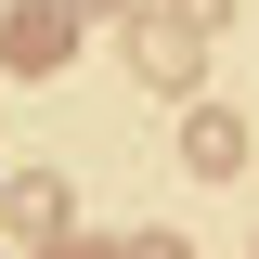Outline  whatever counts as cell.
I'll return each instance as SVG.
<instances>
[{
    "instance_id": "6da1fadb",
    "label": "cell",
    "mask_w": 259,
    "mask_h": 259,
    "mask_svg": "<svg viewBox=\"0 0 259 259\" xmlns=\"http://www.w3.org/2000/svg\"><path fill=\"white\" fill-rule=\"evenodd\" d=\"M194 39H207V13H156V26H130V52H143L156 91H182V78H194Z\"/></svg>"
},
{
    "instance_id": "7a4b0ae2",
    "label": "cell",
    "mask_w": 259,
    "mask_h": 259,
    "mask_svg": "<svg viewBox=\"0 0 259 259\" xmlns=\"http://www.w3.org/2000/svg\"><path fill=\"white\" fill-rule=\"evenodd\" d=\"M182 168H194V182H233V168H246V117H221V104L182 117Z\"/></svg>"
},
{
    "instance_id": "3957f363",
    "label": "cell",
    "mask_w": 259,
    "mask_h": 259,
    "mask_svg": "<svg viewBox=\"0 0 259 259\" xmlns=\"http://www.w3.org/2000/svg\"><path fill=\"white\" fill-rule=\"evenodd\" d=\"M65 39H78V13H0V65H65Z\"/></svg>"
},
{
    "instance_id": "277c9868",
    "label": "cell",
    "mask_w": 259,
    "mask_h": 259,
    "mask_svg": "<svg viewBox=\"0 0 259 259\" xmlns=\"http://www.w3.org/2000/svg\"><path fill=\"white\" fill-rule=\"evenodd\" d=\"M13 233H65V182H52V168L13 182Z\"/></svg>"
},
{
    "instance_id": "5b68a950",
    "label": "cell",
    "mask_w": 259,
    "mask_h": 259,
    "mask_svg": "<svg viewBox=\"0 0 259 259\" xmlns=\"http://www.w3.org/2000/svg\"><path fill=\"white\" fill-rule=\"evenodd\" d=\"M130 259H182V233H143V246H130Z\"/></svg>"
},
{
    "instance_id": "8992f818",
    "label": "cell",
    "mask_w": 259,
    "mask_h": 259,
    "mask_svg": "<svg viewBox=\"0 0 259 259\" xmlns=\"http://www.w3.org/2000/svg\"><path fill=\"white\" fill-rule=\"evenodd\" d=\"M65 13H91V26H104V13H130V0H65Z\"/></svg>"
}]
</instances>
